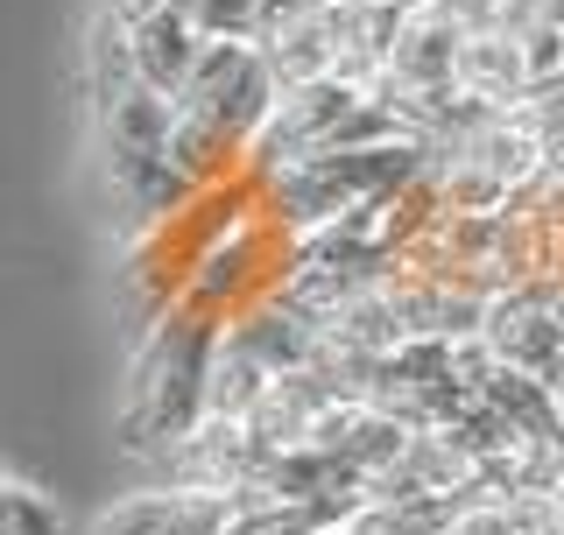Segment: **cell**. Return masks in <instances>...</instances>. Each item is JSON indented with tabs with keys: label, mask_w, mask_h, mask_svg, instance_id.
<instances>
[{
	"label": "cell",
	"mask_w": 564,
	"mask_h": 535,
	"mask_svg": "<svg viewBox=\"0 0 564 535\" xmlns=\"http://www.w3.org/2000/svg\"><path fill=\"white\" fill-rule=\"evenodd\" d=\"M275 106V78L261 70L254 43H205L191 78L170 92V163L191 176V184H219V176H240V155L254 128Z\"/></svg>",
	"instance_id": "cell-1"
},
{
	"label": "cell",
	"mask_w": 564,
	"mask_h": 535,
	"mask_svg": "<svg viewBox=\"0 0 564 535\" xmlns=\"http://www.w3.org/2000/svg\"><path fill=\"white\" fill-rule=\"evenodd\" d=\"M240 514V493H205V487H155L128 493L78 535H226Z\"/></svg>",
	"instance_id": "cell-5"
},
{
	"label": "cell",
	"mask_w": 564,
	"mask_h": 535,
	"mask_svg": "<svg viewBox=\"0 0 564 535\" xmlns=\"http://www.w3.org/2000/svg\"><path fill=\"white\" fill-rule=\"evenodd\" d=\"M0 535H64L57 507L22 479H0Z\"/></svg>",
	"instance_id": "cell-14"
},
{
	"label": "cell",
	"mask_w": 564,
	"mask_h": 535,
	"mask_svg": "<svg viewBox=\"0 0 564 535\" xmlns=\"http://www.w3.org/2000/svg\"><path fill=\"white\" fill-rule=\"evenodd\" d=\"M269 387V373H261L247 352L234 346V338H212V360H205V416H226V423H240L247 408H254V395Z\"/></svg>",
	"instance_id": "cell-10"
},
{
	"label": "cell",
	"mask_w": 564,
	"mask_h": 535,
	"mask_svg": "<svg viewBox=\"0 0 564 535\" xmlns=\"http://www.w3.org/2000/svg\"><path fill=\"white\" fill-rule=\"evenodd\" d=\"M367 8H395V14H423L431 0H367Z\"/></svg>",
	"instance_id": "cell-16"
},
{
	"label": "cell",
	"mask_w": 564,
	"mask_h": 535,
	"mask_svg": "<svg viewBox=\"0 0 564 535\" xmlns=\"http://www.w3.org/2000/svg\"><path fill=\"white\" fill-rule=\"evenodd\" d=\"M269 466L261 444L247 437V423H226V416H205L198 430L170 451V487H205V493H247L254 472Z\"/></svg>",
	"instance_id": "cell-6"
},
{
	"label": "cell",
	"mask_w": 564,
	"mask_h": 535,
	"mask_svg": "<svg viewBox=\"0 0 564 535\" xmlns=\"http://www.w3.org/2000/svg\"><path fill=\"white\" fill-rule=\"evenodd\" d=\"M452 92L480 99V106H522L529 99V70H522V50L508 29H473L458 35L452 50Z\"/></svg>",
	"instance_id": "cell-9"
},
{
	"label": "cell",
	"mask_w": 564,
	"mask_h": 535,
	"mask_svg": "<svg viewBox=\"0 0 564 535\" xmlns=\"http://www.w3.org/2000/svg\"><path fill=\"white\" fill-rule=\"evenodd\" d=\"M184 22L198 29V43H254L261 0H184Z\"/></svg>",
	"instance_id": "cell-12"
},
{
	"label": "cell",
	"mask_w": 564,
	"mask_h": 535,
	"mask_svg": "<svg viewBox=\"0 0 564 535\" xmlns=\"http://www.w3.org/2000/svg\"><path fill=\"white\" fill-rule=\"evenodd\" d=\"M128 92H141L134 64H128V22L120 14H99L93 22V106H120Z\"/></svg>",
	"instance_id": "cell-11"
},
{
	"label": "cell",
	"mask_w": 564,
	"mask_h": 535,
	"mask_svg": "<svg viewBox=\"0 0 564 535\" xmlns=\"http://www.w3.org/2000/svg\"><path fill=\"white\" fill-rule=\"evenodd\" d=\"M219 325L184 303H170L134 346L128 367V402H120V437L141 458H170L176 444L205 423V360Z\"/></svg>",
	"instance_id": "cell-2"
},
{
	"label": "cell",
	"mask_w": 564,
	"mask_h": 535,
	"mask_svg": "<svg viewBox=\"0 0 564 535\" xmlns=\"http://www.w3.org/2000/svg\"><path fill=\"white\" fill-rule=\"evenodd\" d=\"M128 22V64L141 78V92L170 99L176 85L191 78V64H198V29L184 22V8H149V14H120Z\"/></svg>",
	"instance_id": "cell-7"
},
{
	"label": "cell",
	"mask_w": 564,
	"mask_h": 535,
	"mask_svg": "<svg viewBox=\"0 0 564 535\" xmlns=\"http://www.w3.org/2000/svg\"><path fill=\"white\" fill-rule=\"evenodd\" d=\"M487 346L494 367L508 373H529V381L551 387L564 373V346H557V325H551V290H536V282H508V290H494L480 303V331H473Z\"/></svg>",
	"instance_id": "cell-4"
},
{
	"label": "cell",
	"mask_w": 564,
	"mask_h": 535,
	"mask_svg": "<svg viewBox=\"0 0 564 535\" xmlns=\"http://www.w3.org/2000/svg\"><path fill=\"white\" fill-rule=\"evenodd\" d=\"M106 176H113V198L128 211V240L149 233V226H163L176 205L191 198V176L170 163V149H141V155H106Z\"/></svg>",
	"instance_id": "cell-8"
},
{
	"label": "cell",
	"mask_w": 564,
	"mask_h": 535,
	"mask_svg": "<svg viewBox=\"0 0 564 535\" xmlns=\"http://www.w3.org/2000/svg\"><path fill=\"white\" fill-rule=\"evenodd\" d=\"M508 35H516V50H522L529 92H536V85H557V78H564V29H557V22L529 14V22H522V29H508Z\"/></svg>",
	"instance_id": "cell-13"
},
{
	"label": "cell",
	"mask_w": 564,
	"mask_h": 535,
	"mask_svg": "<svg viewBox=\"0 0 564 535\" xmlns=\"http://www.w3.org/2000/svg\"><path fill=\"white\" fill-rule=\"evenodd\" d=\"M282 268H290V240L269 233L261 219H240L226 240H212L205 254L191 261L176 303L212 317V325H234V317H247L254 303H269L282 290Z\"/></svg>",
	"instance_id": "cell-3"
},
{
	"label": "cell",
	"mask_w": 564,
	"mask_h": 535,
	"mask_svg": "<svg viewBox=\"0 0 564 535\" xmlns=\"http://www.w3.org/2000/svg\"><path fill=\"white\" fill-rule=\"evenodd\" d=\"M551 325H557V346H564V282L551 290Z\"/></svg>",
	"instance_id": "cell-17"
},
{
	"label": "cell",
	"mask_w": 564,
	"mask_h": 535,
	"mask_svg": "<svg viewBox=\"0 0 564 535\" xmlns=\"http://www.w3.org/2000/svg\"><path fill=\"white\" fill-rule=\"evenodd\" d=\"M536 14H543V22H557V29H564V0H536Z\"/></svg>",
	"instance_id": "cell-18"
},
{
	"label": "cell",
	"mask_w": 564,
	"mask_h": 535,
	"mask_svg": "<svg viewBox=\"0 0 564 535\" xmlns=\"http://www.w3.org/2000/svg\"><path fill=\"white\" fill-rule=\"evenodd\" d=\"M149 8H184V0H113V14H149Z\"/></svg>",
	"instance_id": "cell-15"
}]
</instances>
